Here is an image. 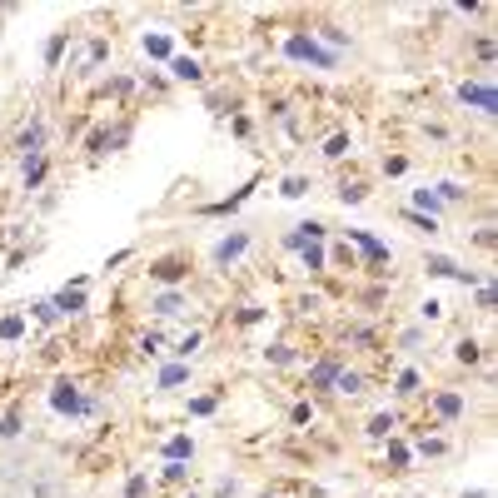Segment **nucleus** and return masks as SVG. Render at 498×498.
Listing matches in <instances>:
<instances>
[{"label":"nucleus","instance_id":"aec40b11","mask_svg":"<svg viewBox=\"0 0 498 498\" xmlns=\"http://www.w3.org/2000/svg\"><path fill=\"white\" fill-rule=\"evenodd\" d=\"M299 259H304V269H324V259H329V255H324V244H304V249H299Z\"/></svg>","mask_w":498,"mask_h":498},{"label":"nucleus","instance_id":"bb28decb","mask_svg":"<svg viewBox=\"0 0 498 498\" xmlns=\"http://www.w3.org/2000/svg\"><path fill=\"white\" fill-rule=\"evenodd\" d=\"M155 279H160V284H180V279H184V269H180V264H160V269H155Z\"/></svg>","mask_w":498,"mask_h":498},{"label":"nucleus","instance_id":"c9c22d12","mask_svg":"<svg viewBox=\"0 0 498 498\" xmlns=\"http://www.w3.org/2000/svg\"><path fill=\"white\" fill-rule=\"evenodd\" d=\"M264 354H269V359H274V364H289V359H294V354H289V349H284V344H274V349H264Z\"/></svg>","mask_w":498,"mask_h":498},{"label":"nucleus","instance_id":"2eb2a0df","mask_svg":"<svg viewBox=\"0 0 498 498\" xmlns=\"http://www.w3.org/2000/svg\"><path fill=\"white\" fill-rule=\"evenodd\" d=\"M433 409H439V419H459V413H464V393H439Z\"/></svg>","mask_w":498,"mask_h":498},{"label":"nucleus","instance_id":"ddd939ff","mask_svg":"<svg viewBox=\"0 0 498 498\" xmlns=\"http://www.w3.org/2000/svg\"><path fill=\"white\" fill-rule=\"evenodd\" d=\"M184 379H190V364H164L155 384H160V389H180Z\"/></svg>","mask_w":498,"mask_h":498},{"label":"nucleus","instance_id":"6e6552de","mask_svg":"<svg viewBox=\"0 0 498 498\" xmlns=\"http://www.w3.org/2000/svg\"><path fill=\"white\" fill-rule=\"evenodd\" d=\"M170 75H175V80H190V85H199V80H204V65H199L195 55H175V60H170Z\"/></svg>","mask_w":498,"mask_h":498},{"label":"nucleus","instance_id":"7ed1b4c3","mask_svg":"<svg viewBox=\"0 0 498 498\" xmlns=\"http://www.w3.org/2000/svg\"><path fill=\"white\" fill-rule=\"evenodd\" d=\"M459 100H464V105H473L479 115H493V110H498L493 85H479V80H464V85H459Z\"/></svg>","mask_w":498,"mask_h":498},{"label":"nucleus","instance_id":"a878e982","mask_svg":"<svg viewBox=\"0 0 498 498\" xmlns=\"http://www.w3.org/2000/svg\"><path fill=\"white\" fill-rule=\"evenodd\" d=\"M144 488H150L144 473H130V479H124V498H144Z\"/></svg>","mask_w":498,"mask_h":498},{"label":"nucleus","instance_id":"a211bd4d","mask_svg":"<svg viewBox=\"0 0 498 498\" xmlns=\"http://www.w3.org/2000/svg\"><path fill=\"white\" fill-rule=\"evenodd\" d=\"M359 389H364L359 374H349V369H339V374H334V393H359Z\"/></svg>","mask_w":498,"mask_h":498},{"label":"nucleus","instance_id":"f03ea898","mask_svg":"<svg viewBox=\"0 0 498 498\" xmlns=\"http://www.w3.org/2000/svg\"><path fill=\"white\" fill-rule=\"evenodd\" d=\"M50 409H55V413H70V419H75V413H90L95 399H85V393H80L70 379H60V384L50 389Z\"/></svg>","mask_w":498,"mask_h":498},{"label":"nucleus","instance_id":"4be33fe9","mask_svg":"<svg viewBox=\"0 0 498 498\" xmlns=\"http://www.w3.org/2000/svg\"><path fill=\"white\" fill-rule=\"evenodd\" d=\"M65 40H70V30H60V35H50V40H45V60H50V65H55L60 55H65Z\"/></svg>","mask_w":498,"mask_h":498},{"label":"nucleus","instance_id":"412c9836","mask_svg":"<svg viewBox=\"0 0 498 498\" xmlns=\"http://www.w3.org/2000/svg\"><path fill=\"white\" fill-rule=\"evenodd\" d=\"M399 424L393 413H379V419H369V439H389V429Z\"/></svg>","mask_w":498,"mask_h":498},{"label":"nucleus","instance_id":"c756f323","mask_svg":"<svg viewBox=\"0 0 498 498\" xmlns=\"http://www.w3.org/2000/svg\"><path fill=\"white\" fill-rule=\"evenodd\" d=\"M364 199V184H344L339 190V204H359Z\"/></svg>","mask_w":498,"mask_h":498},{"label":"nucleus","instance_id":"f3484780","mask_svg":"<svg viewBox=\"0 0 498 498\" xmlns=\"http://www.w3.org/2000/svg\"><path fill=\"white\" fill-rule=\"evenodd\" d=\"M40 180H45V155L25 160V190H40Z\"/></svg>","mask_w":498,"mask_h":498},{"label":"nucleus","instance_id":"473e14b6","mask_svg":"<svg viewBox=\"0 0 498 498\" xmlns=\"http://www.w3.org/2000/svg\"><path fill=\"white\" fill-rule=\"evenodd\" d=\"M389 464L404 468V464H409V448H404V444H389Z\"/></svg>","mask_w":498,"mask_h":498},{"label":"nucleus","instance_id":"e433bc0d","mask_svg":"<svg viewBox=\"0 0 498 498\" xmlns=\"http://www.w3.org/2000/svg\"><path fill=\"white\" fill-rule=\"evenodd\" d=\"M464 498H488V493H484V488H479V493H464Z\"/></svg>","mask_w":498,"mask_h":498},{"label":"nucleus","instance_id":"423d86ee","mask_svg":"<svg viewBox=\"0 0 498 498\" xmlns=\"http://www.w3.org/2000/svg\"><path fill=\"white\" fill-rule=\"evenodd\" d=\"M50 304H55V314H60V319H65V314H80V309H85V289H80V284H65Z\"/></svg>","mask_w":498,"mask_h":498},{"label":"nucleus","instance_id":"39448f33","mask_svg":"<svg viewBox=\"0 0 498 498\" xmlns=\"http://www.w3.org/2000/svg\"><path fill=\"white\" fill-rule=\"evenodd\" d=\"M15 150L25 155V160H35V155H45V124H30V130H20V140H15Z\"/></svg>","mask_w":498,"mask_h":498},{"label":"nucleus","instance_id":"dca6fc26","mask_svg":"<svg viewBox=\"0 0 498 498\" xmlns=\"http://www.w3.org/2000/svg\"><path fill=\"white\" fill-rule=\"evenodd\" d=\"M334 374H339V364H334V359H324V364H314L309 384H314V389H334Z\"/></svg>","mask_w":498,"mask_h":498},{"label":"nucleus","instance_id":"6ab92c4d","mask_svg":"<svg viewBox=\"0 0 498 498\" xmlns=\"http://www.w3.org/2000/svg\"><path fill=\"white\" fill-rule=\"evenodd\" d=\"M25 319H40V324H55L60 314H55V304H50V299H40V304H30V309H25Z\"/></svg>","mask_w":498,"mask_h":498},{"label":"nucleus","instance_id":"f704fd0d","mask_svg":"<svg viewBox=\"0 0 498 498\" xmlns=\"http://www.w3.org/2000/svg\"><path fill=\"white\" fill-rule=\"evenodd\" d=\"M105 55H110V45H105V40H95V45H90V65H100Z\"/></svg>","mask_w":498,"mask_h":498},{"label":"nucleus","instance_id":"2f4dec72","mask_svg":"<svg viewBox=\"0 0 498 498\" xmlns=\"http://www.w3.org/2000/svg\"><path fill=\"white\" fill-rule=\"evenodd\" d=\"M20 433V413H6V424H0V439H15Z\"/></svg>","mask_w":498,"mask_h":498},{"label":"nucleus","instance_id":"f257e3e1","mask_svg":"<svg viewBox=\"0 0 498 498\" xmlns=\"http://www.w3.org/2000/svg\"><path fill=\"white\" fill-rule=\"evenodd\" d=\"M284 55H289V60H309V65H319V70H334V65H339V55L324 50L314 35H289V40H284Z\"/></svg>","mask_w":498,"mask_h":498},{"label":"nucleus","instance_id":"5701e85b","mask_svg":"<svg viewBox=\"0 0 498 498\" xmlns=\"http://www.w3.org/2000/svg\"><path fill=\"white\" fill-rule=\"evenodd\" d=\"M349 155V135H329V144H324V160H344Z\"/></svg>","mask_w":498,"mask_h":498},{"label":"nucleus","instance_id":"f8f14e48","mask_svg":"<svg viewBox=\"0 0 498 498\" xmlns=\"http://www.w3.org/2000/svg\"><path fill=\"white\" fill-rule=\"evenodd\" d=\"M25 334V314H0V344H15Z\"/></svg>","mask_w":498,"mask_h":498},{"label":"nucleus","instance_id":"393cba45","mask_svg":"<svg viewBox=\"0 0 498 498\" xmlns=\"http://www.w3.org/2000/svg\"><path fill=\"white\" fill-rule=\"evenodd\" d=\"M433 195H439L444 204H448V199H464V184H453V180H439V184H433Z\"/></svg>","mask_w":498,"mask_h":498},{"label":"nucleus","instance_id":"c85d7f7f","mask_svg":"<svg viewBox=\"0 0 498 498\" xmlns=\"http://www.w3.org/2000/svg\"><path fill=\"white\" fill-rule=\"evenodd\" d=\"M195 349H199V334H184V339L175 344V354H180V359H190V354H195Z\"/></svg>","mask_w":498,"mask_h":498},{"label":"nucleus","instance_id":"20e7f679","mask_svg":"<svg viewBox=\"0 0 498 498\" xmlns=\"http://www.w3.org/2000/svg\"><path fill=\"white\" fill-rule=\"evenodd\" d=\"M249 249V230H235V235H224L219 244H215V264H235L239 255Z\"/></svg>","mask_w":498,"mask_h":498},{"label":"nucleus","instance_id":"b1692460","mask_svg":"<svg viewBox=\"0 0 498 498\" xmlns=\"http://www.w3.org/2000/svg\"><path fill=\"white\" fill-rule=\"evenodd\" d=\"M279 195H284V199H299V195H309V180H304V175H289Z\"/></svg>","mask_w":498,"mask_h":498},{"label":"nucleus","instance_id":"7c9ffc66","mask_svg":"<svg viewBox=\"0 0 498 498\" xmlns=\"http://www.w3.org/2000/svg\"><path fill=\"white\" fill-rule=\"evenodd\" d=\"M399 393H419V374H413V369L399 374Z\"/></svg>","mask_w":498,"mask_h":498},{"label":"nucleus","instance_id":"cd10ccee","mask_svg":"<svg viewBox=\"0 0 498 498\" xmlns=\"http://www.w3.org/2000/svg\"><path fill=\"white\" fill-rule=\"evenodd\" d=\"M453 354H459L464 364H479V344H473V339H464L459 349H453Z\"/></svg>","mask_w":498,"mask_h":498},{"label":"nucleus","instance_id":"1a4fd4ad","mask_svg":"<svg viewBox=\"0 0 498 498\" xmlns=\"http://www.w3.org/2000/svg\"><path fill=\"white\" fill-rule=\"evenodd\" d=\"M140 45H144V55H155V60H175V45H170V35H164V30H150Z\"/></svg>","mask_w":498,"mask_h":498},{"label":"nucleus","instance_id":"4468645a","mask_svg":"<svg viewBox=\"0 0 498 498\" xmlns=\"http://www.w3.org/2000/svg\"><path fill=\"white\" fill-rule=\"evenodd\" d=\"M155 314H180V309H184V294H180V289H164V294H155Z\"/></svg>","mask_w":498,"mask_h":498},{"label":"nucleus","instance_id":"9b49d317","mask_svg":"<svg viewBox=\"0 0 498 498\" xmlns=\"http://www.w3.org/2000/svg\"><path fill=\"white\" fill-rule=\"evenodd\" d=\"M195 459V439H184V433H175L170 444H164V464H184Z\"/></svg>","mask_w":498,"mask_h":498},{"label":"nucleus","instance_id":"9d476101","mask_svg":"<svg viewBox=\"0 0 498 498\" xmlns=\"http://www.w3.org/2000/svg\"><path fill=\"white\" fill-rule=\"evenodd\" d=\"M413 210H419V215H429V219H439V215H444V199L424 184V190H413Z\"/></svg>","mask_w":498,"mask_h":498},{"label":"nucleus","instance_id":"72a5a7b5","mask_svg":"<svg viewBox=\"0 0 498 498\" xmlns=\"http://www.w3.org/2000/svg\"><path fill=\"white\" fill-rule=\"evenodd\" d=\"M324 40H329V45H349V35H344V30H334V25H324Z\"/></svg>","mask_w":498,"mask_h":498},{"label":"nucleus","instance_id":"0eeeda50","mask_svg":"<svg viewBox=\"0 0 498 498\" xmlns=\"http://www.w3.org/2000/svg\"><path fill=\"white\" fill-rule=\"evenodd\" d=\"M349 239H354L364 255H369V264H389V244H384V239H374L369 230H349Z\"/></svg>","mask_w":498,"mask_h":498}]
</instances>
